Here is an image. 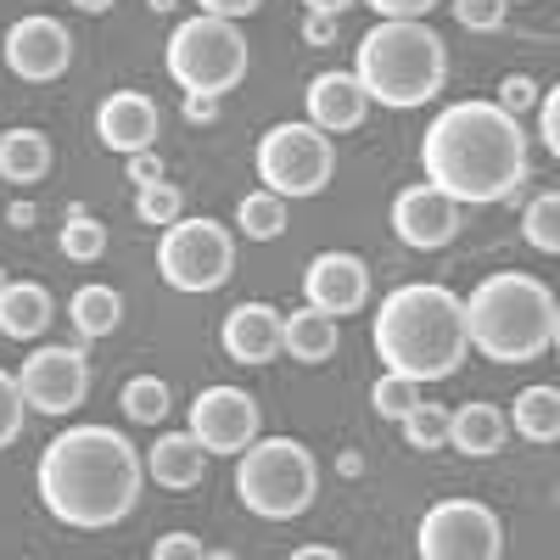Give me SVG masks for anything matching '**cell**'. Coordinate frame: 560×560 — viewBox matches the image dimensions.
Masks as SVG:
<instances>
[{"instance_id": "6da1fadb", "label": "cell", "mask_w": 560, "mask_h": 560, "mask_svg": "<svg viewBox=\"0 0 560 560\" xmlns=\"http://www.w3.org/2000/svg\"><path fill=\"white\" fill-rule=\"evenodd\" d=\"M533 140L499 102H448L420 135V174L459 208L510 202L527 179Z\"/></svg>"}, {"instance_id": "7a4b0ae2", "label": "cell", "mask_w": 560, "mask_h": 560, "mask_svg": "<svg viewBox=\"0 0 560 560\" xmlns=\"http://www.w3.org/2000/svg\"><path fill=\"white\" fill-rule=\"evenodd\" d=\"M39 504L73 533H107L135 516L147 493V454L118 427H68L39 454Z\"/></svg>"}, {"instance_id": "3957f363", "label": "cell", "mask_w": 560, "mask_h": 560, "mask_svg": "<svg viewBox=\"0 0 560 560\" xmlns=\"http://www.w3.org/2000/svg\"><path fill=\"white\" fill-rule=\"evenodd\" d=\"M376 359L398 376H409L415 387L427 382H448L459 376V364L471 359V337H465V298H454L438 280H409L393 287L376 308L370 325Z\"/></svg>"}, {"instance_id": "277c9868", "label": "cell", "mask_w": 560, "mask_h": 560, "mask_svg": "<svg viewBox=\"0 0 560 560\" xmlns=\"http://www.w3.org/2000/svg\"><path fill=\"white\" fill-rule=\"evenodd\" d=\"M465 337L493 364H533L560 342V303L527 269H493L465 298Z\"/></svg>"}, {"instance_id": "5b68a950", "label": "cell", "mask_w": 560, "mask_h": 560, "mask_svg": "<svg viewBox=\"0 0 560 560\" xmlns=\"http://www.w3.org/2000/svg\"><path fill=\"white\" fill-rule=\"evenodd\" d=\"M348 73L359 79L370 107L415 113V107H427V102L443 96V84H448V39L427 18H382L359 39Z\"/></svg>"}, {"instance_id": "8992f818", "label": "cell", "mask_w": 560, "mask_h": 560, "mask_svg": "<svg viewBox=\"0 0 560 560\" xmlns=\"http://www.w3.org/2000/svg\"><path fill=\"white\" fill-rule=\"evenodd\" d=\"M236 499L258 522H298L319 499V459L298 438H253L236 454Z\"/></svg>"}, {"instance_id": "52a82bcc", "label": "cell", "mask_w": 560, "mask_h": 560, "mask_svg": "<svg viewBox=\"0 0 560 560\" xmlns=\"http://www.w3.org/2000/svg\"><path fill=\"white\" fill-rule=\"evenodd\" d=\"M163 68L168 79L185 90V96H213L224 102L230 90H236L253 68V51H247V34L242 23H230V18H179L168 45H163Z\"/></svg>"}, {"instance_id": "ba28073f", "label": "cell", "mask_w": 560, "mask_h": 560, "mask_svg": "<svg viewBox=\"0 0 560 560\" xmlns=\"http://www.w3.org/2000/svg\"><path fill=\"white\" fill-rule=\"evenodd\" d=\"M253 168L264 179V191L275 197H319L337 174V147L331 135L314 129L308 118H292V124H269L253 147Z\"/></svg>"}, {"instance_id": "9c48e42d", "label": "cell", "mask_w": 560, "mask_h": 560, "mask_svg": "<svg viewBox=\"0 0 560 560\" xmlns=\"http://www.w3.org/2000/svg\"><path fill=\"white\" fill-rule=\"evenodd\" d=\"M158 275L185 298H208L236 275V236L208 213H179L158 236Z\"/></svg>"}, {"instance_id": "30bf717a", "label": "cell", "mask_w": 560, "mask_h": 560, "mask_svg": "<svg viewBox=\"0 0 560 560\" xmlns=\"http://www.w3.org/2000/svg\"><path fill=\"white\" fill-rule=\"evenodd\" d=\"M420 560H499L504 555V522L482 499H438L415 527Z\"/></svg>"}, {"instance_id": "8fae6325", "label": "cell", "mask_w": 560, "mask_h": 560, "mask_svg": "<svg viewBox=\"0 0 560 560\" xmlns=\"http://www.w3.org/2000/svg\"><path fill=\"white\" fill-rule=\"evenodd\" d=\"M90 382H96L90 376V353L73 342H45L18 364V387L34 415H57V420L73 415L90 398Z\"/></svg>"}, {"instance_id": "7c38bea8", "label": "cell", "mask_w": 560, "mask_h": 560, "mask_svg": "<svg viewBox=\"0 0 560 560\" xmlns=\"http://www.w3.org/2000/svg\"><path fill=\"white\" fill-rule=\"evenodd\" d=\"M185 432H191L208 459H236L258 432H264V415H258V398L247 387H202L191 398V420H185Z\"/></svg>"}, {"instance_id": "4fadbf2b", "label": "cell", "mask_w": 560, "mask_h": 560, "mask_svg": "<svg viewBox=\"0 0 560 560\" xmlns=\"http://www.w3.org/2000/svg\"><path fill=\"white\" fill-rule=\"evenodd\" d=\"M0 57H7V68L23 79V84H51L73 68V34L62 18L51 12H28L7 28V39H0Z\"/></svg>"}, {"instance_id": "5bb4252c", "label": "cell", "mask_w": 560, "mask_h": 560, "mask_svg": "<svg viewBox=\"0 0 560 560\" xmlns=\"http://www.w3.org/2000/svg\"><path fill=\"white\" fill-rule=\"evenodd\" d=\"M465 224V208L454 197H443L438 185H409V191L393 197V236L415 253H443Z\"/></svg>"}, {"instance_id": "9a60e30c", "label": "cell", "mask_w": 560, "mask_h": 560, "mask_svg": "<svg viewBox=\"0 0 560 560\" xmlns=\"http://www.w3.org/2000/svg\"><path fill=\"white\" fill-rule=\"evenodd\" d=\"M303 303L319 314H359L370 303V264L359 253H319L303 269Z\"/></svg>"}, {"instance_id": "2e32d148", "label": "cell", "mask_w": 560, "mask_h": 560, "mask_svg": "<svg viewBox=\"0 0 560 560\" xmlns=\"http://www.w3.org/2000/svg\"><path fill=\"white\" fill-rule=\"evenodd\" d=\"M158 135H163V113H158V102L147 96V90H113V96H102L96 140L107 152H118V158L147 152V147H158Z\"/></svg>"}, {"instance_id": "e0dca14e", "label": "cell", "mask_w": 560, "mask_h": 560, "mask_svg": "<svg viewBox=\"0 0 560 560\" xmlns=\"http://www.w3.org/2000/svg\"><path fill=\"white\" fill-rule=\"evenodd\" d=\"M280 331H287V308H275V303H236L224 314V325H219V348H224V359H236V364H247V370H258V364H269V359H280L287 348H280Z\"/></svg>"}, {"instance_id": "ac0fdd59", "label": "cell", "mask_w": 560, "mask_h": 560, "mask_svg": "<svg viewBox=\"0 0 560 560\" xmlns=\"http://www.w3.org/2000/svg\"><path fill=\"white\" fill-rule=\"evenodd\" d=\"M303 113L314 129L325 135H353L364 118H370V96L359 90V79L348 68H331V73H314L308 90H303Z\"/></svg>"}, {"instance_id": "d6986e66", "label": "cell", "mask_w": 560, "mask_h": 560, "mask_svg": "<svg viewBox=\"0 0 560 560\" xmlns=\"http://www.w3.org/2000/svg\"><path fill=\"white\" fill-rule=\"evenodd\" d=\"M147 477L168 493H191L202 477H208V448L191 438V432H163L152 448H147Z\"/></svg>"}, {"instance_id": "ffe728a7", "label": "cell", "mask_w": 560, "mask_h": 560, "mask_svg": "<svg viewBox=\"0 0 560 560\" xmlns=\"http://www.w3.org/2000/svg\"><path fill=\"white\" fill-rule=\"evenodd\" d=\"M504 443H510V420H504L499 404L471 398V404H459V409L448 415V448H454V454H465V459H493V454H504Z\"/></svg>"}, {"instance_id": "44dd1931", "label": "cell", "mask_w": 560, "mask_h": 560, "mask_svg": "<svg viewBox=\"0 0 560 560\" xmlns=\"http://www.w3.org/2000/svg\"><path fill=\"white\" fill-rule=\"evenodd\" d=\"M51 319H57V303L39 280H12L0 292V337L7 342H39Z\"/></svg>"}, {"instance_id": "7402d4cb", "label": "cell", "mask_w": 560, "mask_h": 560, "mask_svg": "<svg viewBox=\"0 0 560 560\" xmlns=\"http://www.w3.org/2000/svg\"><path fill=\"white\" fill-rule=\"evenodd\" d=\"M51 163H57V147H51V135L45 129H28V124H18V129H7L0 135V179L7 185H39L45 174H51Z\"/></svg>"}, {"instance_id": "603a6c76", "label": "cell", "mask_w": 560, "mask_h": 560, "mask_svg": "<svg viewBox=\"0 0 560 560\" xmlns=\"http://www.w3.org/2000/svg\"><path fill=\"white\" fill-rule=\"evenodd\" d=\"M280 348H287L298 364H325V359H337V348H342V319H331V314H319V308L303 303V308L287 314Z\"/></svg>"}, {"instance_id": "cb8c5ba5", "label": "cell", "mask_w": 560, "mask_h": 560, "mask_svg": "<svg viewBox=\"0 0 560 560\" xmlns=\"http://www.w3.org/2000/svg\"><path fill=\"white\" fill-rule=\"evenodd\" d=\"M68 319H73V331L84 342H102V337H113L118 325H124V292L118 287H102V280H90V287H79L68 298Z\"/></svg>"}, {"instance_id": "d4e9b609", "label": "cell", "mask_w": 560, "mask_h": 560, "mask_svg": "<svg viewBox=\"0 0 560 560\" xmlns=\"http://www.w3.org/2000/svg\"><path fill=\"white\" fill-rule=\"evenodd\" d=\"M504 420H510V432H522L527 443L549 448L560 438V393L555 387H522Z\"/></svg>"}, {"instance_id": "484cf974", "label": "cell", "mask_w": 560, "mask_h": 560, "mask_svg": "<svg viewBox=\"0 0 560 560\" xmlns=\"http://www.w3.org/2000/svg\"><path fill=\"white\" fill-rule=\"evenodd\" d=\"M118 409L124 420H135V427H163L168 409H174V393L163 376H129L124 393H118Z\"/></svg>"}, {"instance_id": "4316f807", "label": "cell", "mask_w": 560, "mask_h": 560, "mask_svg": "<svg viewBox=\"0 0 560 560\" xmlns=\"http://www.w3.org/2000/svg\"><path fill=\"white\" fill-rule=\"evenodd\" d=\"M236 230L247 242H275V236H287V197H275V191H247L236 202Z\"/></svg>"}, {"instance_id": "83f0119b", "label": "cell", "mask_w": 560, "mask_h": 560, "mask_svg": "<svg viewBox=\"0 0 560 560\" xmlns=\"http://www.w3.org/2000/svg\"><path fill=\"white\" fill-rule=\"evenodd\" d=\"M62 258L68 264H96L107 253V224L90 213L84 202H68V224H62Z\"/></svg>"}, {"instance_id": "f1b7e54d", "label": "cell", "mask_w": 560, "mask_h": 560, "mask_svg": "<svg viewBox=\"0 0 560 560\" xmlns=\"http://www.w3.org/2000/svg\"><path fill=\"white\" fill-rule=\"evenodd\" d=\"M522 242L538 247L544 258L560 253V191H538V197L522 208Z\"/></svg>"}, {"instance_id": "f546056e", "label": "cell", "mask_w": 560, "mask_h": 560, "mask_svg": "<svg viewBox=\"0 0 560 560\" xmlns=\"http://www.w3.org/2000/svg\"><path fill=\"white\" fill-rule=\"evenodd\" d=\"M398 427H404V443L409 448H448V409L443 404H427V398H415L404 415H398Z\"/></svg>"}, {"instance_id": "4dcf8cb0", "label": "cell", "mask_w": 560, "mask_h": 560, "mask_svg": "<svg viewBox=\"0 0 560 560\" xmlns=\"http://www.w3.org/2000/svg\"><path fill=\"white\" fill-rule=\"evenodd\" d=\"M185 213V191H179V185L174 179H152V185H140V191H135V219L140 224H174Z\"/></svg>"}, {"instance_id": "1f68e13d", "label": "cell", "mask_w": 560, "mask_h": 560, "mask_svg": "<svg viewBox=\"0 0 560 560\" xmlns=\"http://www.w3.org/2000/svg\"><path fill=\"white\" fill-rule=\"evenodd\" d=\"M415 398H420V387H415L409 376H398V370H382L376 387H370V409H376L382 420H398Z\"/></svg>"}, {"instance_id": "d6a6232c", "label": "cell", "mask_w": 560, "mask_h": 560, "mask_svg": "<svg viewBox=\"0 0 560 560\" xmlns=\"http://www.w3.org/2000/svg\"><path fill=\"white\" fill-rule=\"evenodd\" d=\"M23 420H28V404L18 387V370H0V448H12L23 438Z\"/></svg>"}, {"instance_id": "836d02e7", "label": "cell", "mask_w": 560, "mask_h": 560, "mask_svg": "<svg viewBox=\"0 0 560 560\" xmlns=\"http://www.w3.org/2000/svg\"><path fill=\"white\" fill-rule=\"evenodd\" d=\"M448 7H454V23L471 28V34H499L504 18H510L504 0H448Z\"/></svg>"}, {"instance_id": "e575fe53", "label": "cell", "mask_w": 560, "mask_h": 560, "mask_svg": "<svg viewBox=\"0 0 560 560\" xmlns=\"http://www.w3.org/2000/svg\"><path fill=\"white\" fill-rule=\"evenodd\" d=\"M152 560H230V549H208L197 533H163L152 544Z\"/></svg>"}, {"instance_id": "d590c367", "label": "cell", "mask_w": 560, "mask_h": 560, "mask_svg": "<svg viewBox=\"0 0 560 560\" xmlns=\"http://www.w3.org/2000/svg\"><path fill=\"white\" fill-rule=\"evenodd\" d=\"M493 102L504 107V113H527V107H538V79H527V73H504L499 79V90H493Z\"/></svg>"}, {"instance_id": "8d00e7d4", "label": "cell", "mask_w": 560, "mask_h": 560, "mask_svg": "<svg viewBox=\"0 0 560 560\" xmlns=\"http://www.w3.org/2000/svg\"><path fill=\"white\" fill-rule=\"evenodd\" d=\"M538 140H544L549 158L560 152V90H544L538 96Z\"/></svg>"}, {"instance_id": "74e56055", "label": "cell", "mask_w": 560, "mask_h": 560, "mask_svg": "<svg viewBox=\"0 0 560 560\" xmlns=\"http://www.w3.org/2000/svg\"><path fill=\"white\" fill-rule=\"evenodd\" d=\"M124 179L135 185V191H140V185H152V179H163V158H158V147L129 152V158H124Z\"/></svg>"}, {"instance_id": "f35d334b", "label": "cell", "mask_w": 560, "mask_h": 560, "mask_svg": "<svg viewBox=\"0 0 560 560\" xmlns=\"http://www.w3.org/2000/svg\"><path fill=\"white\" fill-rule=\"evenodd\" d=\"M359 7H370L376 18H427V12L443 7V0H359Z\"/></svg>"}, {"instance_id": "ab89813d", "label": "cell", "mask_w": 560, "mask_h": 560, "mask_svg": "<svg viewBox=\"0 0 560 560\" xmlns=\"http://www.w3.org/2000/svg\"><path fill=\"white\" fill-rule=\"evenodd\" d=\"M197 7L208 12V18H230V23H242V18H253L264 0H197Z\"/></svg>"}, {"instance_id": "60d3db41", "label": "cell", "mask_w": 560, "mask_h": 560, "mask_svg": "<svg viewBox=\"0 0 560 560\" xmlns=\"http://www.w3.org/2000/svg\"><path fill=\"white\" fill-rule=\"evenodd\" d=\"M303 45H337V18L303 12Z\"/></svg>"}, {"instance_id": "b9f144b4", "label": "cell", "mask_w": 560, "mask_h": 560, "mask_svg": "<svg viewBox=\"0 0 560 560\" xmlns=\"http://www.w3.org/2000/svg\"><path fill=\"white\" fill-rule=\"evenodd\" d=\"M179 118L202 129V124H213V118H219V102H213V96H185V102H179Z\"/></svg>"}, {"instance_id": "7bdbcfd3", "label": "cell", "mask_w": 560, "mask_h": 560, "mask_svg": "<svg viewBox=\"0 0 560 560\" xmlns=\"http://www.w3.org/2000/svg\"><path fill=\"white\" fill-rule=\"evenodd\" d=\"M348 7H359V0H303V12H319V18H342Z\"/></svg>"}, {"instance_id": "ee69618b", "label": "cell", "mask_w": 560, "mask_h": 560, "mask_svg": "<svg viewBox=\"0 0 560 560\" xmlns=\"http://www.w3.org/2000/svg\"><path fill=\"white\" fill-rule=\"evenodd\" d=\"M292 560H342V549H331V544H298Z\"/></svg>"}, {"instance_id": "f6af8a7d", "label": "cell", "mask_w": 560, "mask_h": 560, "mask_svg": "<svg viewBox=\"0 0 560 560\" xmlns=\"http://www.w3.org/2000/svg\"><path fill=\"white\" fill-rule=\"evenodd\" d=\"M34 219H39V213H34V202H12V208H7V224H12V230H28Z\"/></svg>"}, {"instance_id": "bcb514c9", "label": "cell", "mask_w": 560, "mask_h": 560, "mask_svg": "<svg viewBox=\"0 0 560 560\" xmlns=\"http://www.w3.org/2000/svg\"><path fill=\"white\" fill-rule=\"evenodd\" d=\"M337 471H342V477H359V471H364V454H359V448H348V454L337 459Z\"/></svg>"}, {"instance_id": "7dc6e473", "label": "cell", "mask_w": 560, "mask_h": 560, "mask_svg": "<svg viewBox=\"0 0 560 560\" xmlns=\"http://www.w3.org/2000/svg\"><path fill=\"white\" fill-rule=\"evenodd\" d=\"M73 12H90V18H102V12H113V0H68Z\"/></svg>"}, {"instance_id": "c3c4849f", "label": "cell", "mask_w": 560, "mask_h": 560, "mask_svg": "<svg viewBox=\"0 0 560 560\" xmlns=\"http://www.w3.org/2000/svg\"><path fill=\"white\" fill-rule=\"evenodd\" d=\"M147 7H152V12H163V18H168V12H179V0H147Z\"/></svg>"}, {"instance_id": "681fc988", "label": "cell", "mask_w": 560, "mask_h": 560, "mask_svg": "<svg viewBox=\"0 0 560 560\" xmlns=\"http://www.w3.org/2000/svg\"><path fill=\"white\" fill-rule=\"evenodd\" d=\"M7 287H12V275H7V269H0V292H7Z\"/></svg>"}, {"instance_id": "f907efd6", "label": "cell", "mask_w": 560, "mask_h": 560, "mask_svg": "<svg viewBox=\"0 0 560 560\" xmlns=\"http://www.w3.org/2000/svg\"><path fill=\"white\" fill-rule=\"evenodd\" d=\"M504 7H522V0H504Z\"/></svg>"}]
</instances>
